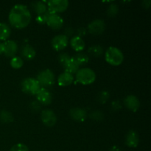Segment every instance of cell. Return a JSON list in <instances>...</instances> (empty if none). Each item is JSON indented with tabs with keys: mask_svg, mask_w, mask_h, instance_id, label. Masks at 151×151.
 <instances>
[{
	"mask_svg": "<svg viewBox=\"0 0 151 151\" xmlns=\"http://www.w3.org/2000/svg\"><path fill=\"white\" fill-rule=\"evenodd\" d=\"M21 55L24 59L28 60H32L36 55V52L32 46L26 44L22 47L21 50Z\"/></svg>",
	"mask_w": 151,
	"mask_h": 151,
	"instance_id": "obj_16",
	"label": "cell"
},
{
	"mask_svg": "<svg viewBox=\"0 0 151 151\" xmlns=\"http://www.w3.org/2000/svg\"><path fill=\"white\" fill-rule=\"evenodd\" d=\"M10 66L13 68V69H20L22 66H23L24 61L20 57L18 56H14L10 60Z\"/></svg>",
	"mask_w": 151,
	"mask_h": 151,
	"instance_id": "obj_25",
	"label": "cell"
},
{
	"mask_svg": "<svg viewBox=\"0 0 151 151\" xmlns=\"http://www.w3.org/2000/svg\"><path fill=\"white\" fill-rule=\"evenodd\" d=\"M106 60L112 66H119L124 60L122 51L114 47H110L106 52Z\"/></svg>",
	"mask_w": 151,
	"mask_h": 151,
	"instance_id": "obj_2",
	"label": "cell"
},
{
	"mask_svg": "<svg viewBox=\"0 0 151 151\" xmlns=\"http://www.w3.org/2000/svg\"><path fill=\"white\" fill-rule=\"evenodd\" d=\"M109 151H121V150L119 147H117V146H113L112 147H111Z\"/></svg>",
	"mask_w": 151,
	"mask_h": 151,
	"instance_id": "obj_37",
	"label": "cell"
},
{
	"mask_svg": "<svg viewBox=\"0 0 151 151\" xmlns=\"http://www.w3.org/2000/svg\"><path fill=\"white\" fill-rule=\"evenodd\" d=\"M76 79L83 85H89L95 81L96 75L92 69L89 68H83L77 72Z\"/></svg>",
	"mask_w": 151,
	"mask_h": 151,
	"instance_id": "obj_3",
	"label": "cell"
},
{
	"mask_svg": "<svg viewBox=\"0 0 151 151\" xmlns=\"http://www.w3.org/2000/svg\"><path fill=\"white\" fill-rule=\"evenodd\" d=\"M11 33L10 28L7 24L0 23V40L6 41Z\"/></svg>",
	"mask_w": 151,
	"mask_h": 151,
	"instance_id": "obj_21",
	"label": "cell"
},
{
	"mask_svg": "<svg viewBox=\"0 0 151 151\" xmlns=\"http://www.w3.org/2000/svg\"><path fill=\"white\" fill-rule=\"evenodd\" d=\"M10 151H29V150H28V147L25 145L19 143V144L13 145L10 148Z\"/></svg>",
	"mask_w": 151,
	"mask_h": 151,
	"instance_id": "obj_31",
	"label": "cell"
},
{
	"mask_svg": "<svg viewBox=\"0 0 151 151\" xmlns=\"http://www.w3.org/2000/svg\"><path fill=\"white\" fill-rule=\"evenodd\" d=\"M4 45V54L7 57H14L18 50V45L14 41L8 40L3 43Z\"/></svg>",
	"mask_w": 151,
	"mask_h": 151,
	"instance_id": "obj_12",
	"label": "cell"
},
{
	"mask_svg": "<svg viewBox=\"0 0 151 151\" xmlns=\"http://www.w3.org/2000/svg\"><path fill=\"white\" fill-rule=\"evenodd\" d=\"M31 21V13L27 6L16 4L9 13V22L16 29H23L29 25Z\"/></svg>",
	"mask_w": 151,
	"mask_h": 151,
	"instance_id": "obj_1",
	"label": "cell"
},
{
	"mask_svg": "<svg viewBox=\"0 0 151 151\" xmlns=\"http://www.w3.org/2000/svg\"><path fill=\"white\" fill-rule=\"evenodd\" d=\"M71 47H72L74 50L77 52H81L85 47V42L82 38H80L78 36H74L70 41Z\"/></svg>",
	"mask_w": 151,
	"mask_h": 151,
	"instance_id": "obj_19",
	"label": "cell"
},
{
	"mask_svg": "<svg viewBox=\"0 0 151 151\" xmlns=\"http://www.w3.org/2000/svg\"><path fill=\"white\" fill-rule=\"evenodd\" d=\"M74 81L73 75L68 72H63L58 78V83L60 86H67Z\"/></svg>",
	"mask_w": 151,
	"mask_h": 151,
	"instance_id": "obj_18",
	"label": "cell"
},
{
	"mask_svg": "<svg viewBox=\"0 0 151 151\" xmlns=\"http://www.w3.org/2000/svg\"><path fill=\"white\" fill-rule=\"evenodd\" d=\"M51 14L49 10H47L44 13L41 15H38L36 18V22H38L40 24H44L47 23V21L48 19V17L50 16V15Z\"/></svg>",
	"mask_w": 151,
	"mask_h": 151,
	"instance_id": "obj_26",
	"label": "cell"
},
{
	"mask_svg": "<svg viewBox=\"0 0 151 151\" xmlns=\"http://www.w3.org/2000/svg\"><path fill=\"white\" fill-rule=\"evenodd\" d=\"M22 90L24 93L30 95H36L38 91L41 89V86L36 79L32 78H25L22 81Z\"/></svg>",
	"mask_w": 151,
	"mask_h": 151,
	"instance_id": "obj_4",
	"label": "cell"
},
{
	"mask_svg": "<svg viewBox=\"0 0 151 151\" xmlns=\"http://www.w3.org/2000/svg\"><path fill=\"white\" fill-rule=\"evenodd\" d=\"M69 115L72 119L78 122H83L86 119L87 113L84 109L73 108L69 111Z\"/></svg>",
	"mask_w": 151,
	"mask_h": 151,
	"instance_id": "obj_14",
	"label": "cell"
},
{
	"mask_svg": "<svg viewBox=\"0 0 151 151\" xmlns=\"http://www.w3.org/2000/svg\"><path fill=\"white\" fill-rule=\"evenodd\" d=\"M47 24L51 29L54 30H58L63 27V20L59 15L51 13L48 17Z\"/></svg>",
	"mask_w": 151,
	"mask_h": 151,
	"instance_id": "obj_10",
	"label": "cell"
},
{
	"mask_svg": "<svg viewBox=\"0 0 151 151\" xmlns=\"http://www.w3.org/2000/svg\"><path fill=\"white\" fill-rule=\"evenodd\" d=\"M41 120L43 123L49 127L54 126L57 122V116L53 111L50 109H46L41 112Z\"/></svg>",
	"mask_w": 151,
	"mask_h": 151,
	"instance_id": "obj_7",
	"label": "cell"
},
{
	"mask_svg": "<svg viewBox=\"0 0 151 151\" xmlns=\"http://www.w3.org/2000/svg\"><path fill=\"white\" fill-rule=\"evenodd\" d=\"M47 4L49 11L55 14L65 11L69 7V1L67 0H52L49 1Z\"/></svg>",
	"mask_w": 151,
	"mask_h": 151,
	"instance_id": "obj_6",
	"label": "cell"
},
{
	"mask_svg": "<svg viewBox=\"0 0 151 151\" xmlns=\"http://www.w3.org/2000/svg\"><path fill=\"white\" fill-rule=\"evenodd\" d=\"M111 107H112V109H113V111H118L119 109H121V105L119 101H114L113 103H112Z\"/></svg>",
	"mask_w": 151,
	"mask_h": 151,
	"instance_id": "obj_33",
	"label": "cell"
},
{
	"mask_svg": "<svg viewBox=\"0 0 151 151\" xmlns=\"http://www.w3.org/2000/svg\"><path fill=\"white\" fill-rule=\"evenodd\" d=\"M79 66H80L75 61L74 58H70L63 67L64 69L65 72H68L71 75H73V74L77 73V72L79 70Z\"/></svg>",
	"mask_w": 151,
	"mask_h": 151,
	"instance_id": "obj_17",
	"label": "cell"
},
{
	"mask_svg": "<svg viewBox=\"0 0 151 151\" xmlns=\"http://www.w3.org/2000/svg\"><path fill=\"white\" fill-rule=\"evenodd\" d=\"M73 34V30H72V28H67L66 30V36L68 37V36H71V35Z\"/></svg>",
	"mask_w": 151,
	"mask_h": 151,
	"instance_id": "obj_36",
	"label": "cell"
},
{
	"mask_svg": "<svg viewBox=\"0 0 151 151\" xmlns=\"http://www.w3.org/2000/svg\"><path fill=\"white\" fill-rule=\"evenodd\" d=\"M109 97H110L109 93L106 91H103L98 94L97 100H98V102H100V103H106L109 99Z\"/></svg>",
	"mask_w": 151,
	"mask_h": 151,
	"instance_id": "obj_28",
	"label": "cell"
},
{
	"mask_svg": "<svg viewBox=\"0 0 151 151\" xmlns=\"http://www.w3.org/2000/svg\"><path fill=\"white\" fill-rule=\"evenodd\" d=\"M88 53L94 57H100L103 55V49L100 45H93L88 50Z\"/></svg>",
	"mask_w": 151,
	"mask_h": 151,
	"instance_id": "obj_24",
	"label": "cell"
},
{
	"mask_svg": "<svg viewBox=\"0 0 151 151\" xmlns=\"http://www.w3.org/2000/svg\"><path fill=\"white\" fill-rule=\"evenodd\" d=\"M41 103H38V101H33L30 104V109L32 111L38 112L41 109Z\"/></svg>",
	"mask_w": 151,
	"mask_h": 151,
	"instance_id": "obj_32",
	"label": "cell"
},
{
	"mask_svg": "<svg viewBox=\"0 0 151 151\" xmlns=\"http://www.w3.org/2000/svg\"><path fill=\"white\" fill-rule=\"evenodd\" d=\"M86 29H84V28H79V29H78V31H77L76 36L82 38L83 36H84V35H86Z\"/></svg>",
	"mask_w": 151,
	"mask_h": 151,
	"instance_id": "obj_34",
	"label": "cell"
},
{
	"mask_svg": "<svg viewBox=\"0 0 151 151\" xmlns=\"http://www.w3.org/2000/svg\"><path fill=\"white\" fill-rule=\"evenodd\" d=\"M37 81L43 88H50L55 84V75L50 69H45L40 72L37 76Z\"/></svg>",
	"mask_w": 151,
	"mask_h": 151,
	"instance_id": "obj_5",
	"label": "cell"
},
{
	"mask_svg": "<svg viewBox=\"0 0 151 151\" xmlns=\"http://www.w3.org/2000/svg\"><path fill=\"white\" fill-rule=\"evenodd\" d=\"M13 121V116L10 111L2 110L0 111V122L2 123H10Z\"/></svg>",
	"mask_w": 151,
	"mask_h": 151,
	"instance_id": "obj_23",
	"label": "cell"
},
{
	"mask_svg": "<svg viewBox=\"0 0 151 151\" xmlns=\"http://www.w3.org/2000/svg\"><path fill=\"white\" fill-rule=\"evenodd\" d=\"M150 4H151L150 0H145V1H143L142 5L143 6V7H144V8L147 9V8H149V7H150Z\"/></svg>",
	"mask_w": 151,
	"mask_h": 151,
	"instance_id": "obj_35",
	"label": "cell"
},
{
	"mask_svg": "<svg viewBox=\"0 0 151 151\" xmlns=\"http://www.w3.org/2000/svg\"><path fill=\"white\" fill-rule=\"evenodd\" d=\"M106 28L104 21L101 19H96L92 21L88 26V32L93 35H100L103 33Z\"/></svg>",
	"mask_w": 151,
	"mask_h": 151,
	"instance_id": "obj_9",
	"label": "cell"
},
{
	"mask_svg": "<svg viewBox=\"0 0 151 151\" xmlns=\"http://www.w3.org/2000/svg\"><path fill=\"white\" fill-rule=\"evenodd\" d=\"M31 7L32 10L38 15H41L47 11V6L43 1H35L31 3Z\"/></svg>",
	"mask_w": 151,
	"mask_h": 151,
	"instance_id": "obj_20",
	"label": "cell"
},
{
	"mask_svg": "<svg viewBox=\"0 0 151 151\" xmlns=\"http://www.w3.org/2000/svg\"><path fill=\"white\" fill-rule=\"evenodd\" d=\"M36 97L37 101L38 103L45 105V106L50 105L52 103V94L47 88H41V89L36 94Z\"/></svg>",
	"mask_w": 151,
	"mask_h": 151,
	"instance_id": "obj_11",
	"label": "cell"
},
{
	"mask_svg": "<svg viewBox=\"0 0 151 151\" xmlns=\"http://www.w3.org/2000/svg\"><path fill=\"white\" fill-rule=\"evenodd\" d=\"M118 12H119V7L116 4H111L107 10L108 16L110 17H115L117 15Z\"/></svg>",
	"mask_w": 151,
	"mask_h": 151,
	"instance_id": "obj_27",
	"label": "cell"
},
{
	"mask_svg": "<svg viewBox=\"0 0 151 151\" xmlns=\"http://www.w3.org/2000/svg\"><path fill=\"white\" fill-rule=\"evenodd\" d=\"M89 116L91 119H94V120L100 121L103 120V118H104V114L100 111H94L91 112Z\"/></svg>",
	"mask_w": 151,
	"mask_h": 151,
	"instance_id": "obj_29",
	"label": "cell"
},
{
	"mask_svg": "<svg viewBox=\"0 0 151 151\" xmlns=\"http://www.w3.org/2000/svg\"><path fill=\"white\" fill-rule=\"evenodd\" d=\"M139 142V138L136 131H128L125 137V144L129 147H137Z\"/></svg>",
	"mask_w": 151,
	"mask_h": 151,
	"instance_id": "obj_15",
	"label": "cell"
},
{
	"mask_svg": "<svg viewBox=\"0 0 151 151\" xmlns=\"http://www.w3.org/2000/svg\"><path fill=\"white\" fill-rule=\"evenodd\" d=\"M4 52V45L3 43H0V55Z\"/></svg>",
	"mask_w": 151,
	"mask_h": 151,
	"instance_id": "obj_38",
	"label": "cell"
},
{
	"mask_svg": "<svg viewBox=\"0 0 151 151\" xmlns=\"http://www.w3.org/2000/svg\"><path fill=\"white\" fill-rule=\"evenodd\" d=\"M69 39L65 35H58L55 36L51 41L52 48L56 51H60L66 48L68 45Z\"/></svg>",
	"mask_w": 151,
	"mask_h": 151,
	"instance_id": "obj_8",
	"label": "cell"
},
{
	"mask_svg": "<svg viewBox=\"0 0 151 151\" xmlns=\"http://www.w3.org/2000/svg\"><path fill=\"white\" fill-rule=\"evenodd\" d=\"M70 58V56L68 54H66V53H60L58 55V60L59 63H60L62 66H63L66 64V62L69 60Z\"/></svg>",
	"mask_w": 151,
	"mask_h": 151,
	"instance_id": "obj_30",
	"label": "cell"
},
{
	"mask_svg": "<svg viewBox=\"0 0 151 151\" xmlns=\"http://www.w3.org/2000/svg\"><path fill=\"white\" fill-rule=\"evenodd\" d=\"M125 106L132 111L136 112L139 110L140 106V103L139 99L134 95H128L124 100Z\"/></svg>",
	"mask_w": 151,
	"mask_h": 151,
	"instance_id": "obj_13",
	"label": "cell"
},
{
	"mask_svg": "<svg viewBox=\"0 0 151 151\" xmlns=\"http://www.w3.org/2000/svg\"><path fill=\"white\" fill-rule=\"evenodd\" d=\"M74 59H75V61L78 63V64L79 66H84V65L88 63V62L89 61V57H88V55L83 52L78 53L74 57Z\"/></svg>",
	"mask_w": 151,
	"mask_h": 151,
	"instance_id": "obj_22",
	"label": "cell"
}]
</instances>
